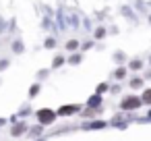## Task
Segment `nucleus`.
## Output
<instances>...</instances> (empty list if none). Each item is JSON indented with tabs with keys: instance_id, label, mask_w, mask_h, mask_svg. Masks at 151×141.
<instances>
[{
	"instance_id": "obj_1",
	"label": "nucleus",
	"mask_w": 151,
	"mask_h": 141,
	"mask_svg": "<svg viewBox=\"0 0 151 141\" xmlns=\"http://www.w3.org/2000/svg\"><path fill=\"white\" fill-rule=\"evenodd\" d=\"M54 118H56V112H54V110H50V108L37 110V120H40V124H52Z\"/></svg>"
},
{
	"instance_id": "obj_2",
	"label": "nucleus",
	"mask_w": 151,
	"mask_h": 141,
	"mask_svg": "<svg viewBox=\"0 0 151 141\" xmlns=\"http://www.w3.org/2000/svg\"><path fill=\"white\" fill-rule=\"evenodd\" d=\"M139 106H141V98H134V95H128V98H124L120 102V108L122 110H134Z\"/></svg>"
},
{
	"instance_id": "obj_3",
	"label": "nucleus",
	"mask_w": 151,
	"mask_h": 141,
	"mask_svg": "<svg viewBox=\"0 0 151 141\" xmlns=\"http://www.w3.org/2000/svg\"><path fill=\"white\" fill-rule=\"evenodd\" d=\"M25 131H27V124H25V122H21V124H15V129H13V135H15V137H19V135H23Z\"/></svg>"
},
{
	"instance_id": "obj_4",
	"label": "nucleus",
	"mask_w": 151,
	"mask_h": 141,
	"mask_svg": "<svg viewBox=\"0 0 151 141\" xmlns=\"http://www.w3.org/2000/svg\"><path fill=\"white\" fill-rule=\"evenodd\" d=\"M87 104H89V108H97V106L101 104V98L95 93V95H91V98H89V102H87Z\"/></svg>"
},
{
	"instance_id": "obj_5",
	"label": "nucleus",
	"mask_w": 151,
	"mask_h": 141,
	"mask_svg": "<svg viewBox=\"0 0 151 141\" xmlns=\"http://www.w3.org/2000/svg\"><path fill=\"white\" fill-rule=\"evenodd\" d=\"M79 110V106H62L60 110H58V114H73V112H77Z\"/></svg>"
},
{
	"instance_id": "obj_6",
	"label": "nucleus",
	"mask_w": 151,
	"mask_h": 141,
	"mask_svg": "<svg viewBox=\"0 0 151 141\" xmlns=\"http://www.w3.org/2000/svg\"><path fill=\"white\" fill-rule=\"evenodd\" d=\"M128 67H130L132 71H139V69H143V62L137 58V60H130V64H128Z\"/></svg>"
},
{
	"instance_id": "obj_7",
	"label": "nucleus",
	"mask_w": 151,
	"mask_h": 141,
	"mask_svg": "<svg viewBox=\"0 0 151 141\" xmlns=\"http://www.w3.org/2000/svg\"><path fill=\"white\" fill-rule=\"evenodd\" d=\"M141 85H143V79H139V77L130 79V87H132V89H137V87H141Z\"/></svg>"
},
{
	"instance_id": "obj_8",
	"label": "nucleus",
	"mask_w": 151,
	"mask_h": 141,
	"mask_svg": "<svg viewBox=\"0 0 151 141\" xmlns=\"http://www.w3.org/2000/svg\"><path fill=\"white\" fill-rule=\"evenodd\" d=\"M141 102H145V104H151V89H145V93H143Z\"/></svg>"
},
{
	"instance_id": "obj_9",
	"label": "nucleus",
	"mask_w": 151,
	"mask_h": 141,
	"mask_svg": "<svg viewBox=\"0 0 151 141\" xmlns=\"http://www.w3.org/2000/svg\"><path fill=\"white\" fill-rule=\"evenodd\" d=\"M75 48H79V42H77V40H70V42H66V50H75Z\"/></svg>"
},
{
	"instance_id": "obj_10",
	"label": "nucleus",
	"mask_w": 151,
	"mask_h": 141,
	"mask_svg": "<svg viewBox=\"0 0 151 141\" xmlns=\"http://www.w3.org/2000/svg\"><path fill=\"white\" fill-rule=\"evenodd\" d=\"M104 35H106V29H104V27H99V29L95 31V38H97V40H101Z\"/></svg>"
},
{
	"instance_id": "obj_11",
	"label": "nucleus",
	"mask_w": 151,
	"mask_h": 141,
	"mask_svg": "<svg viewBox=\"0 0 151 141\" xmlns=\"http://www.w3.org/2000/svg\"><path fill=\"white\" fill-rule=\"evenodd\" d=\"M114 75H116L118 79H122V77L126 75V69H116V73H114Z\"/></svg>"
},
{
	"instance_id": "obj_12",
	"label": "nucleus",
	"mask_w": 151,
	"mask_h": 141,
	"mask_svg": "<svg viewBox=\"0 0 151 141\" xmlns=\"http://www.w3.org/2000/svg\"><path fill=\"white\" fill-rule=\"evenodd\" d=\"M62 62H64V58H62V56H56V58H54V62H52V64H54V67H60V64H62Z\"/></svg>"
},
{
	"instance_id": "obj_13",
	"label": "nucleus",
	"mask_w": 151,
	"mask_h": 141,
	"mask_svg": "<svg viewBox=\"0 0 151 141\" xmlns=\"http://www.w3.org/2000/svg\"><path fill=\"white\" fill-rule=\"evenodd\" d=\"M106 89H108V85H106V83H101V85H97V95H99V93H104Z\"/></svg>"
},
{
	"instance_id": "obj_14",
	"label": "nucleus",
	"mask_w": 151,
	"mask_h": 141,
	"mask_svg": "<svg viewBox=\"0 0 151 141\" xmlns=\"http://www.w3.org/2000/svg\"><path fill=\"white\" fill-rule=\"evenodd\" d=\"M29 93H31V95H35V93H40V85H33V87L29 89Z\"/></svg>"
},
{
	"instance_id": "obj_15",
	"label": "nucleus",
	"mask_w": 151,
	"mask_h": 141,
	"mask_svg": "<svg viewBox=\"0 0 151 141\" xmlns=\"http://www.w3.org/2000/svg\"><path fill=\"white\" fill-rule=\"evenodd\" d=\"M21 50H23V44L17 42V44H15V52H21Z\"/></svg>"
},
{
	"instance_id": "obj_16",
	"label": "nucleus",
	"mask_w": 151,
	"mask_h": 141,
	"mask_svg": "<svg viewBox=\"0 0 151 141\" xmlns=\"http://www.w3.org/2000/svg\"><path fill=\"white\" fill-rule=\"evenodd\" d=\"M42 133V127H33V135H40Z\"/></svg>"
},
{
	"instance_id": "obj_17",
	"label": "nucleus",
	"mask_w": 151,
	"mask_h": 141,
	"mask_svg": "<svg viewBox=\"0 0 151 141\" xmlns=\"http://www.w3.org/2000/svg\"><path fill=\"white\" fill-rule=\"evenodd\" d=\"M6 64H9V62H6V60H0V69H4V67H6Z\"/></svg>"
},
{
	"instance_id": "obj_18",
	"label": "nucleus",
	"mask_w": 151,
	"mask_h": 141,
	"mask_svg": "<svg viewBox=\"0 0 151 141\" xmlns=\"http://www.w3.org/2000/svg\"><path fill=\"white\" fill-rule=\"evenodd\" d=\"M147 116H149V118H151V110H149V114H147Z\"/></svg>"
}]
</instances>
